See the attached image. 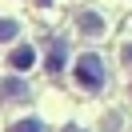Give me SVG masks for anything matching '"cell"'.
Here are the masks:
<instances>
[{"label": "cell", "instance_id": "3", "mask_svg": "<svg viewBox=\"0 0 132 132\" xmlns=\"http://www.w3.org/2000/svg\"><path fill=\"white\" fill-rule=\"evenodd\" d=\"M80 32L84 36H104V24H100L96 12H84V16H80Z\"/></svg>", "mask_w": 132, "mask_h": 132}, {"label": "cell", "instance_id": "7", "mask_svg": "<svg viewBox=\"0 0 132 132\" xmlns=\"http://www.w3.org/2000/svg\"><path fill=\"white\" fill-rule=\"evenodd\" d=\"M16 32H20V20H8V16L0 20V44H4V40H12Z\"/></svg>", "mask_w": 132, "mask_h": 132}, {"label": "cell", "instance_id": "9", "mask_svg": "<svg viewBox=\"0 0 132 132\" xmlns=\"http://www.w3.org/2000/svg\"><path fill=\"white\" fill-rule=\"evenodd\" d=\"M124 60H128V64H132V44H128V48H124Z\"/></svg>", "mask_w": 132, "mask_h": 132}, {"label": "cell", "instance_id": "4", "mask_svg": "<svg viewBox=\"0 0 132 132\" xmlns=\"http://www.w3.org/2000/svg\"><path fill=\"white\" fill-rule=\"evenodd\" d=\"M0 96H4V100H12V96L24 100V96H28V88H24V80H12V76H8V80H4V88H0Z\"/></svg>", "mask_w": 132, "mask_h": 132}, {"label": "cell", "instance_id": "2", "mask_svg": "<svg viewBox=\"0 0 132 132\" xmlns=\"http://www.w3.org/2000/svg\"><path fill=\"white\" fill-rule=\"evenodd\" d=\"M32 64H36V48H28V44H20V48L8 52V68L12 72H24V68H32Z\"/></svg>", "mask_w": 132, "mask_h": 132}, {"label": "cell", "instance_id": "10", "mask_svg": "<svg viewBox=\"0 0 132 132\" xmlns=\"http://www.w3.org/2000/svg\"><path fill=\"white\" fill-rule=\"evenodd\" d=\"M64 132H80V128H76V124H68V128H64Z\"/></svg>", "mask_w": 132, "mask_h": 132}, {"label": "cell", "instance_id": "6", "mask_svg": "<svg viewBox=\"0 0 132 132\" xmlns=\"http://www.w3.org/2000/svg\"><path fill=\"white\" fill-rule=\"evenodd\" d=\"M8 132H44V124L36 120V116H24V120H16Z\"/></svg>", "mask_w": 132, "mask_h": 132}, {"label": "cell", "instance_id": "1", "mask_svg": "<svg viewBox=\"0 0 132 132\" xmlns=\"http://www.w3.org/2000/svg\"><path fill=\"white\" fill-rule=\"evenodd\" d=\"M72 76H76V84H80L84 92H100V84H104V64H100V56L80 52V56H76Z\"/></svg>", "mask_w": 132, "mask_h": 132}, {"label": "cell", "instance_id": "8", "mask_svg": "<svg viewBox=\"0 0 132 132\" xmlns=\"http://www.w3.org/2000/svg\"><path fill=\"white\" fill-rule=\"evenodd\" d=\"M120 124H124L120 112H108V116H104V132H120Z\"/></svg>", "mask_w": 132, "mask_h": 132}, {"label": "cell", "instance_id": "5", "mask_svg": "<svg viewBox=\"0 0 132 132\" xmlns=\"http://www.w3.org/2000/svg\"><path fill=\"white\" fill-rule=\"evenodd\" d=\"M60 64H64V44H52V48H48V72H60Z\"/></svg>", "mask_w": 132, "mask_h": 132}]
</instances>
